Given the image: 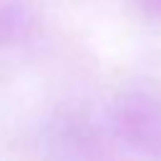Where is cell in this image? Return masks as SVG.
Masks as SVG:
<instances>
[{"instance_id":"6da1fadb","label":"cell","mask_w":161,"mask_h":161,"mask_svg":"<svg viewBox=\"0 0 161 161\" xmlns=\"http://www.w3.org/2000/svg\"><path fill=\"white\" fill-rule=\"evenodd\" d=\"M40 161H118L106 133L80 111H60L38 133Z\"/></svg>"},{"instance_id":"7a4b0ae2","label":"cell","mask_w":161,"mask_h":161,"mask_svg":"<svg viewBox=\"0 0 161 161\" xmlns=\"http://www.w3.org/2000/svg\"><path fill=\"white\" fill-rule=\"evenodd\" d=\"M113 126L118 138L143 161H161V93L128 88L116 98Z\"/></svg>"},{"instance_id":"3957f363","label":"cell","mask_w":161,"mask_h":161,"mask_svg":"<svg viewBox=\"0 0 161 161\" xmlns=\"http://www.w3.org/2000/svg\"><path fill=\"white\" fill-rule=\"evenodd\" d=\"M28 28V8L20 0H0V43H13Z\"/></svg>"},{"instance_id":"277c9868","label":"cell","mask_w":161,"mask_h":161,"mask_svg":"<svg viewBox=\"0 0 161 161\" xmlns=\"http://www.w3.org/2000/svg\"><path fill=\"white\" fill-rule=\"evenodd\" d=\"M138 5L148 13V15H153V18H161V0H138Z\"/></svg>"}]
</instances>
